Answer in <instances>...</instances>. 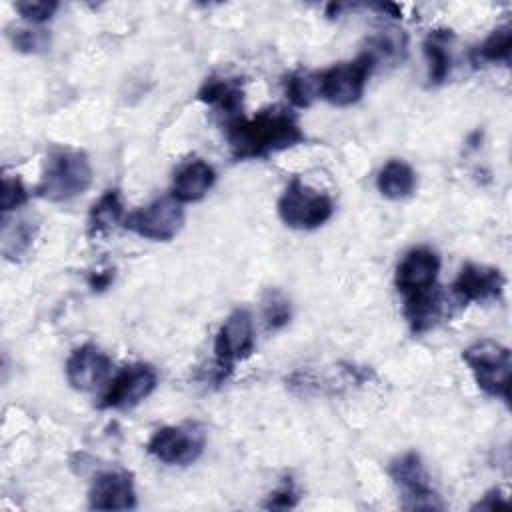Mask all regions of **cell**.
Listing matches in <instances>:
<instances>
[{
  "label": "cell",
  "mask_w": 512,
  "mask_h": 512,
  "mask_svg": "<svg viewBox=\"0 0 512 512\" xmlns=\"http://www.w3.org/2000/svg\"><path fill=\"white\" fill-rule=\"evenodd\" d=\"M304 132L294 112L272 106L250 118H232L226 124V142L234 160H260L304 142Z\"/></svg>",
  "instance_id": "cell-1"
},
{
  "label": "cell",
  "mask_w": 512,
  "mask_h": 512,
  "mask_svg": "<svg viewBox=\"0 0 512 512\" xmlns=\"http://www.w3.org/2000/svg\"><path fill=\"white\" fill-rule=\"evenodd\" d=\"M92 184V164L84 150L54 146L48 152L46 166L36 196L48 202H70L84 194Z\"/></svg>",
  "instance_id": "cell-2"
},
{
  "label": "cell",
  "mask_w": 512,
  "mask_h": 512,
  "mask_svg": "<svg viewBox=\"0 0 512 512\" xmlns=\"http://www.w3.org/2000/svg\"><path fill=\"white\" fill-rule=\"evenodd\" d=\"M462 360L468 364L478 388L492 398H500L508 402L510 398V348L482 338L472 342L464 352Z\"/></svg>",
  "instance_id": "cell-3"
},
{
  "label": "cell",
  "mask_w": 512,
  "mask_h": 512,
  "mask_svg": "<svg viewBox=\"0 0 512 512\" xmlns=\"http://www.w3.org/2000/svg\"><path fill=\"white\" fill-rule=\"evenodd\" d=\"M334 214V202L328 194L308 186L294 176L278 198L280 220L294 230H314L326 224Z\"/></svg>",
  "instance_id": "cell-4"
},
{
  "label": "cell",
  "mask_w": 512,
  "mask_h": 512,
  "mask_svg": "<svg viewBox=\"0 0 512 512\" xmlns=\"http://www.w3.org/2000/svg\"><path fill=\"white\" fill-rule=\"evenodd\" d=\"M374 64L376 58L368 50H364L354 60L330 66L318 76V94L328 104L338 108L356 104L364 94Z\"/></svg>",
  "instance_id": "cell-5"
},
{
  "label": "cell",
  "mask_w": 512,
  "mask_h": 512,
  "mask_svg": "<svg viewBox=\"0 0 512 512\" xmlns=\"http://www.w3.org/2000/svg\"><path fill=\"white\" fill-rule=\"evenodd\" d=\"M206 448V430L200 422H182L158 428L146 442V452L168 466L194 464Z\"/></svg>",
  "instance_id": "cell-6"
},
{
  "label": "cell",
  "mask_w": 512,
  "mask_h": 512,
  "mask_svg": "<svg viewBox=\"0 0 512 512\" xmlns=\"http://www.w3.org/2000/svg\"><path fill=\"white\" fill-rule=\"evenodd\" d=\"M392 482L402 492L404 510H442L444 502L432 486V478L418 452L408 450L388 464Z\"/></svg>",
  "instance_id": "cell-7"
},
{
  "label": "cell",
  "mask_w": 512,
  "mask_h": 512,
  "mask_svg": "<svg viewBox=\"0 0 512 512\" xmlns=\"http://www.w3.org/2000/svg\"><path fill=\"white\" fill-rule=\"evenodd\" d=\"M256 346L254 320L250 310L234 308L214 336V366L218 380L226 378L234 366L252 356Z\"/></svg>",
  "instance_id": "cell-8"
},
{
  "label": "cell",
  "mask_w": 512,
  "mask_h": 512,
  "mask_svg": "<svg viewBox=\"0 0 512 512\" xmlns=\"http://www.w3.org/2000/svg\"><path fill=\"white\" fill-rule=\"evenodd\" d=\"M122 226L140 238L154 242L172 240L184 226V208L172 196H162L130 212Z\"/></svg>",
  "instance_id": "cell-9"
},
{
  "label": "cell",
  "mask_w": 512,
  "mask_h": 512,
  "mask_svg": "<svg viewBox=\"0 0 512 512\" xmlns=\"http://www.w3.org/2000/svg\"><path fill=\"white\" fill-rule=\"evenodd\" d=\"M156 386V368L146 362H132L110 378L98 406L102 410H130L146 400Z\"/></svg>",
  "instance_id": "cell-10"
},
{
  "label": "cell",
  "mask_w": 512,
  "mask_h": 512,
  "mask_svg": "<svg viewBox=\"0 0 512 512\" xmlns=\"http://www.w3.org/2000/svg\"><path fill=\"white\" fill-rule=\"evenodd\" d=\"M114 362L106 350L86 342L74 348L66 360L64 372L68 384L78 392H92L100 388L112 374Z\"/></svg>",
  "instance_id": "cell-11"
},
{
  "label": "cell",
  "mask_w": 512,
  "mask_h": 512,
  "mask_svg": "<svg viewBox=\"0 0 512 512\" xmlns=\"http://www.w3.org/2000/svg\"><path fill=\"white\" fill-rule=\"evenodd\" d=\"M506 278L500 268L488 264L466 262L452 282V292L460 304H482L500 300Z\"/></svg>",
  "instance_id": "cell-12"
},
{
  "label": "cell",
  "mask_w": 512,
  "mask_h": 512,
  "mask_svg": "<svg viewBox=\"0 0 512 512\" xmlns=\"http://www.w3.org/2000/svg\"><path fill=\"white\" fill-rule=\"evenodd\" d=\"M440 272V256L428 246L408 250L396 266L394 284L402 296L424 292L436 286Z\"/></svg>",
  "instance_id": "cell-13"
},
{
  "label": "cell",
  "mask_w": 512,
  "mask_h": 512,
  "mask_svg": "<svg viewBox=\"0 0 512 512\" xmlns=\"http://www.w3.org/2000/svg\"><path fill=\"white\" fill-rule=\"evenodd\" d=\"M88 506L94 510L136 508V490L132 474L126 470L98 472L88 490Z\"/></svg>",
  "instance_id": "cell-14"
},
{
  "label": "cell",
  "mask_w": 512,
  "mask_h": 512,
  "mask_svg": "<svg viewBox=\"0 0 512 512\" xmlns=\"http://www.w3.org/2000/svg\"><path fill=\"white\" fill-rule=\"evenodd\" d=\"M216 182V170L202 158L186 160L174 174L170 196L180 204L200 202Z\"/></svg>",
  "instance_id": "cell-15"
},
{
  "label": "cell",
  "mask_w": 512,
  "mask_h": 512,
  "mask_svg": "<svg viewBox=\"0 0 512 512\" xmlns=\"http://www.w3.org/2000/svg\"><path fill=\"white\" fill-rule=\"evenodd\" d=\"M198 100L216 108L220 114H226L230 120L238 118L244 102V88L240 78L232 76H210L198 90Z\"/></svg>",
  "instance_id": "cell-16"
},
{
  "label": "cell",
  "mask_w": 512,
  "mask_h": 512,
  "mask_svg": "<svg viewBox=\"0 0 512 512\" xmlns=\"http://www.w3.org/2000/svg\"><path fill=\"white\" fill-rule=\"evenodd\" d=\"M442 312L444 302L438 286L404 296V318L414 334H424L432 330L440 322Z\"/></svg>",
  "instance_id": "cell-17"
},
{
  "label": "cell",
  "mask_w": 512,
  "mask_h": 512,
  "mask_svg": "<svg viewBox=\"0 0 512 512\" xmlns=\"http://www.w3.org/2000/svg\"><path fill=\"white\" fill-rule=\"evenodd\" d=\"M416 186L418 178L414 168L398 158L388 160L376 176V188L388 200H404L414 194Z\"/></svg>",
  "instance_id": "cell-18"
},
{
  "label": "cell",
  "mask_w": 512,
  "mask_h": 512,
  "mask_svg": "<svg viewBox=\"0 0 512 512\" xmlns=\"http://www.w3.org/2000/svg\"><path fill=\"white\" fill-rule=\"evenodd\" d=\"M124 204L118 188H108L90 208L88 214V236L100 238L106 236L116 224L124 222Z\"/></svg>",
  "instance_id": "cell-19"
},
{
  "label": "cell",
  "mask_w": 512,
  "mask_h": 512,
  "mask_svg": "<svg viewBox=\"0 0 512 512\" xmlns=\"http://www.w3.org/2000/svg\"><path fill=\"white\" fill-rule=\"evenodd\" d=\"M452 30H434L424 40V56L428 60V80L432 84H442L450 76L452 70Z\"/></svg>",
  "instance_id": "cell-20"
},
{
  "label": "cell",
  "mask_w": 512,
  "mask_h": 512,
  "mask_svg": "<svg viewBox=\"0 0 512 512\" xmlns=\"http://www.w3.org/2000/svg\"><path fill=\"white\" fill-rule=\"evenodd\" d=\"M36 236V224L30 220H14V224L10 226V222H4V230H2V254L8 260H18L20 256H24Z\"/></svg>",
  "instance_id": "cell-21"
},
{
  "label": "cell",
  "mask_w": 512,
  "mask_h": 512,
  "mask_svg": "<svg viewBox=\"0 0 512 512\" xmlns=\"http://www.w3.org/2000/svg\"><path fill=\"white\" fill-rule=\"evenodd\" d=\"M512 50V28L508 24L494 28L484 42L476 48V56L482 62H508Z\"/></svg>",
  "instance_id": "cell-22"
},
{
  "label": "cell",
  "mask_w": 512,
  "mask_h": 512,
  "mask_svg": "<svg viewBox=\"0 0 512 512\" xmlns=\"http://www.w3.org/2000/svg\"><path fill=\"white\" fill-rule=\"evenodd\" d=\"M262 314L268 330L284 328L292 318V304L278 288H268L262 298Z\"/></svg>",
  "instance_id": "cell-23"
},
{
  "label": "cell",
  "mask_w": 512,
  "mask_h": 512,
  "mask_svg": "<svg viewBox=\"0 0 512 512\" xmlns=\"http://www.w3.org/2000/svg\"><path fill=\"white\" fill-rule=\"evenodd\" d=\"M286 98L292 102L296 108H308L318 94V78L304 70H296L286 78L284 84Z\"/></svg>",
  "instance_id": "cell-24"
},
{
  "label": "cell",
  "mask_w": 512,
  "mask_h": 512,
  "mask_svg": "<svg viewBox=\"0 0 512 512\" xmlns=\"http://www.w3.org/2000/svg\"><path fill=\"white\" fill-rule=\"evenodd\" d=\"M368 52L374 58H378V56H384L388 60L404 58V54H406V34L402 30H396V28L380 30L370 38Z\"/></svg>",
  "instance_id": "cell-25"
},
{
  "label": "cell",
  "mask_w": 512,
  "mask_h": 512,
  "mask_svg": "<svg viewBox=\"0 0 512 512\" xmlns=\"http://www.w3.org/2000/svg\"><path fill=\"white\" fill-rule=\"evenodd\" d=\"M28 202V190L18 176L4 174L2 178V212L8 214Z\"/></svg>",
  "instance_id": "cell-26"
},
{
  "label": "cell",
  "mask_w": 512,
  "mask_h": 512,
  "mask_svg": "<svg viewBox=\"0 0 512 512\" xmlns=\"http://www.w3.org/2000/svg\"><path fill=\"white\" fill-rule=\"evenodd\" d=\"M58 2H54V0H24V2H16L14 4V8H16V12L24 18V20H28V22H32V24H42V22H46V20H50L52 16H54V12L58 10Z\"/></svg>",
  "instance_id": "cell-27"
},
{
  "label": "cell",
  "mask_w": 512,
  "mask_h": 512,
  "mask_svg": "<svg viewBox=\"0 0 512 512\" xmlns=\"http://www.w3.org/2000/svg\"><path fill=\"white\" fill-rule=\"evenodd\" d=\"M46 34L44 30H14L12 32V44L20 52H38L46 48Z\"/></svg>",
  "instance_id": "cell-28"
},
{
  "label": "cell",
  "mask_w": 512,
  "mask_h": 512,
  "mask_svg": "<svg viewBox=\"0 0 512 512\" xmlns=\"http://www.w3.org/2000/svg\"><path fill=\"white\" fill-rule=\"evenodd\" d=\"M298 492L294 488L292 482H284L280 488H276L270 496L268 502L264 504V508H272V510H288L294 508L298 504Z\"/></svg>",
  "instance_id": "cell-29"
},
{
  "label": "cell",
  "mask_w": 512,
  "mask_h": 512,
  "mask_svg": "<svg viewBox=\"0 0 512 512\" xmlns=\"http://www.w3.org/2000/svg\"><path fill=\"white\" fill-rule=\"evenodd\" d=\"M500 508H508V500L498 488H492L490 492H486L482 500H478L472 506V510H500Z\"/></svg>",
  "instance_id": "cell-30"
},
{
  "label": "cell",
  "mask_w": 512,
  "mask_h": 512,
  "mask_svg": "<svg viewBox=\"0 0 512 512\" xmlns=\"http://www.w3.org/2000/svg\"><path fill=\"white\" fill-rule=\"evenodd\" d=\"M112 278H114V272L112 270H104V272H98V274L90 276L88 284H90L92 290H104V288H108Z\"/></svg>",
  "instance_id": "cell-31"
}]
</instances>
